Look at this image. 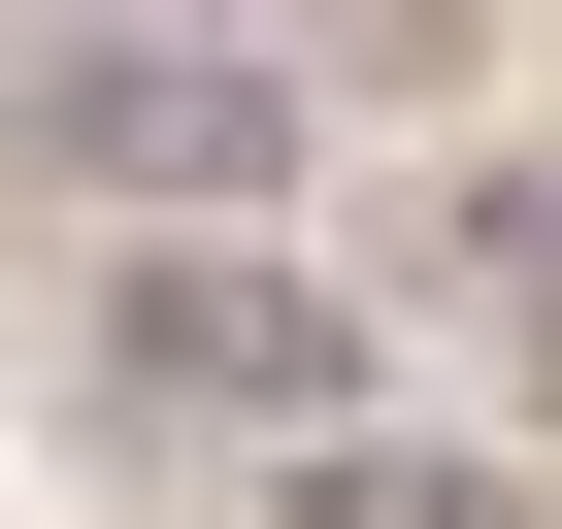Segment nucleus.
<instances>
[{
  "instance_id": "423d86ee",
  "label": "nucleus",
  "mask_w": 562,
  "mask_h": 529,
  "mask_svg": "<svg viewBox=\"0 0 562 529\" xmlns=\"http://www.w3.org/2000/svg\"><path fill=\"white\" fill-rule=\"evenodd\" d=\"M34 34H232V0H34Z\"/></svg>"
},
{
  "instance_id": "f257e3e1",
  "label": "nucleus",
  "mask_w": 562,
  "mask_h": 529,
  "mask_svg": "<svg viewBox=\"0 0 562 529\" xmlns=\"http://www.w3.org/2000/svg\"><path fill=\"white\" fill-rule=\"evenodd\" d=\"M0 166L100 199V232H265L299 67H265V34H34V67H0Z\"/></svg>"
},
{
  "instance_id": "f03ea898",
  "label": "nucleus",
  "mask_w": 562,
  "mask_h": 529,
  "mask_svg": "<svg viewBox=\"0 0 562 529\" xmlns=\"http://www.w3.org/2000/svg\"><path fill=\"white\" fill-rule=\"evenodd\" d=\"M100 397H166V430H364V299L299 232H100Z\"/></svg>"
},
{
  "instance_id": "39448f33",
  "label": "nucleus",
  "mask_w": 562,
  "mask_h": 529,
  "mask_svg": "<svg viewBox=\"0 0 562 529\" xmlns=\"http://www.w3.org/2000/svg\"><path fill=\"white\" fill-rule=\"evenodd\" d=\"M265 34H299V100H463V67H496L463 0H265Z\"/></svg>"
},
{
  "instance_id": "20e7f679",
  "label": "nucleus",
  "mask_w": 562,
  "mask_h": 529,
  "mask_svg": "<svg viewBox=\"0 0 562 529\" xmlns=\"http://www.w3.org/2000/svg\"><path fill=\"white\" fill-rule=\"evenodd\" d=\"M299 529H529V463H463V430H299Z\"/></svg>"
},
{
  "instance_id": "7ed1b4c3",
  "label": "nucleus",
  "mask_w": 562,
  "mask_h": 529,
  "mask_svg": "<svg viewBox=\"0 0 562 529\" xmlns=\"http://www.w3.org/2000/svg\"><path fill=\"white\" fill-rule=\"evenodd\" d=\"M430 299H463V331H562V166H529V133L430 166Z\"/></svg>"
}]
</instances>
